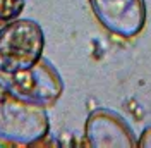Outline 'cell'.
Returning a JSON list of instances; mask_svg holds the SVG:
<instances>
[{"instance_id":"52a82bcc","label":"cell","mask_w":151,"mask_h":148,"mask_svg":"<svg viewBox=\"0 0 151 148\" xmlns=\"http://www.w3.org/2000/svg\"><path fill=\"white\" fill-rule=\"evenodd\" d=\"M137 147L141 148H151V126L141 133V136L137 138Z\"/></svg>"},{"instance_id":"3957f363","label":"cell","mask_w":151,"mask_h":148,"mask_svg":"<svg viewBox=\"0 0 151 148\" xmlns=\"http://www.w3.org/2000/svg\"><path fill=\"white\" fill-rule=\"evenodd\" d=\"M0 88L17 98L48 107L60 98L64 81L60 74L47 59H40L36 64L12 74L0 73Z\"/></svg>"},{"instance_id":"6da1fadb","label":"cell","mask_w":151,"mask_h":148,"mask_svg":"<svg viewBox=\"0 0 151 148\" xmlns=\"http://www.w3.org/2000/svg\"><path fill=\"white\" fill-rule=\"evenodd\" d=\"M48 131L50 120L45 107L7 91L0 93V141L29 147L45 139Z\"/></svg>"},{"instance_id":"5b68a950","label":"cell","mask_w":151,"mask_h":148,"mask_svg":"<svg viewBox=\"0 0 151 148\" xmlns=\"http://www.w3.org/2000/svg\"><path fill=\"white\" fill-rule=\"evenodd\" d=\"M88 145L93 148H134L137 138L131 126L117 112L108 109H94L84 126Z\"/></svg>"},{"instance_id":"7a4b0ae2","label":"cell","mask_w":151,"mask_h":148,"mask_svg":"<svg viewBox=\"0 0 151 148\" xmlns=\"http://www.w3.org/2000/svg\"><path fill=\"white\" fill-rule=\"evenodd\" d=\"M45 35L36 21L14 19L0 29V73L28 69L43 57Z\"/></svg>"},{"instance_id":"8992f818","label":"cell","mask_w":151,"mask_h":148,"mask_svg":"<svg viewBox=\"0 0 151 148\" xmlns=\"http://www.w3.org/2000/svg\"><path fill=\"white\" fill-rule=\"evenodd\" d=\"M26 0H0V22H9L21 16Z\"/></svg>"},{"instance_id":"277c9868","label":"cell","mask_w":151,"mask_h":148,"mask_svg":"<svg viewBox=\"0 0 151 148\" xmlns=\"http://www.w3.org/2000/svg\"><path fill=\"white\" fill-rule=\"evenodd\" d=\"M89 5L98 22L124 40L137 36L146 24L144 0H89Z\"/></svg>"}]
</instances>
